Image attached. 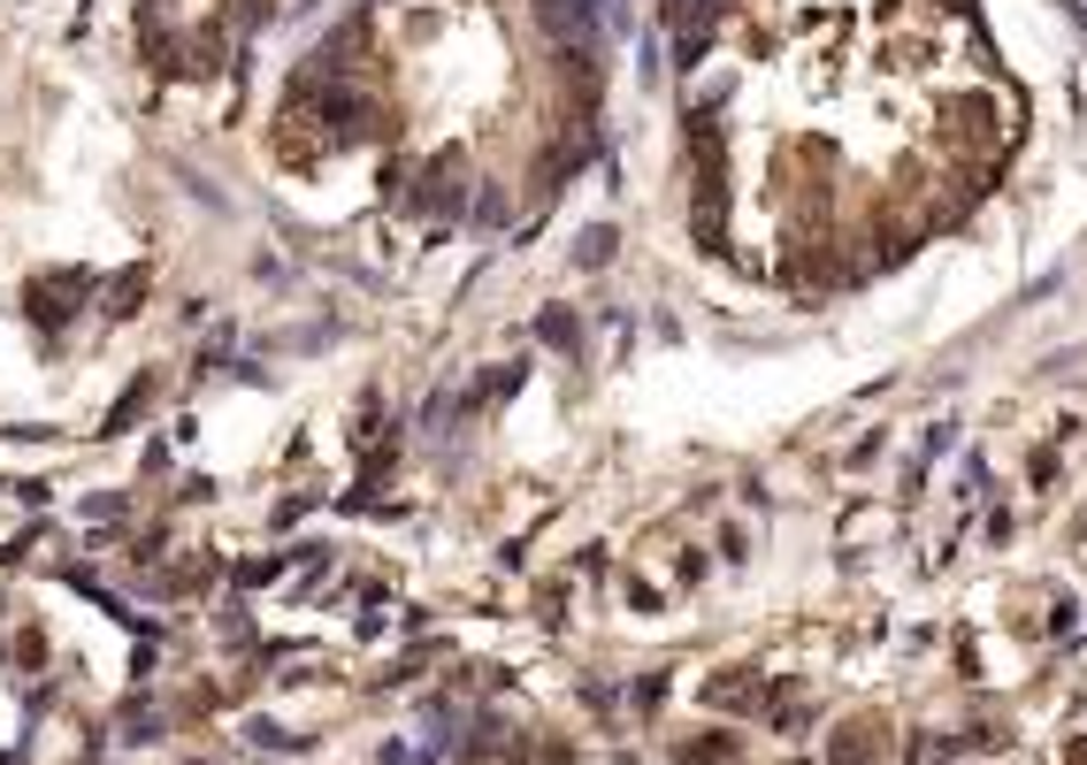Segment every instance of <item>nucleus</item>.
<instances>
[{
	"mask_svg": "<svg viewBox=\"0 0 1087 765\" xmlns=\"http://www.w3.org/2000/svg\"><path fill=\"white\" fill-rule=\"evenodd\" d=\"M536 31L552 39V54L590 69L598 46H606V0H536Z\"/></svg>",
	"mask_w": 1087,
	"mask_h": 765,
	"instance_id": "obj_1",
	"label": "nucleus"
},
{
	"mask_svg": "<svg viewBox=\"0 0 1087 765\" xmlns=\"http://www.w3.org/2000/svg\"><path fill=\"white\" fill-rule=\"evenodd\" d=\"M284 567H292V559H253V567H238V590H269Z\"/></svg>",
	"mask_w": 1087,
	"mask_h": 765,
	"instance_id": "obj_7",
	"label": "nucleus"
},
{
	"mask_svg": "<svg viewBox=\"0 0 1087 765\" xmlns=\"http://www.w3.org/2000/svg\"><path fill=\"white\" fill-rule=\"evenodd\" d=\"M376 765H406V743H383V751H376Z\"/></svg>",
	"mask_w": 1087,
	"mask_h": 765,
	"instance_id": "obj_9",
	"label": "nucleus"
},
{
	"mask_svg": "<svg viewBox=\"0 0 1087 765\" xmlns=\"http://www.w3.org/2000/svg\"><path fill=\"white\" fill-rule=\"evenodd\" d=\"M536 345H552V352H567V360H575V352H583L575 314H567V306H544V314H536Z\"/></svg>",
	"mask_w": 1087,
	"mask_h": 765,
	"instance_id": "obj_2",
	"label": "nucleus"
},
{
	"mask_svg": "<svg viewBox=\"0 0 1087 765\" xmlns=\"http://www.w3.org/2000/svg\"><path fill=\"white\" fill-rule=\"evenodd\" d=\"M246 743H261V751H307V735H284L276 720H246Z\"/></svg>",
	"mask_w": 1087,
	"mask_h": 765,
	"instance_id": "obj_6",
	"label": "nucleus"
},
{
	"mask_svg": "<svg viewBox=\"0 0 1087 765\" xmlns=\"http://www.w3.org/2000/svg\"><path fill=\"white\" fill-rule=\"evenodd\" d=\"M613 253H621V230H613V222H590V230L575 238V269H606Z\"/></svg>",
	"mask_w": 1087,
	"mask_h": 765,
	"instance_id": "obj_3",
	"label": "nucleus"
},
{
	"mask_svg": "<svg viewBox=\"0 0 1087 765\" xmlns=\"http://www.w3.org/2000/svg\"><path fill=\"white\" fill-rule=\"evenodd\" d=\"M720 758H728V743H720V735H697V743L682 751V765H720Z\"/></svg>",
	"mask_w": 1087,
	"mask_h": 765,
	"instance_id": "obj_8",
	"label": "nucleus"
},
{
	"mask_svg": "<svg viewBox=\"0 0 1087 765\" xmlns=\"http://www.w3.org/2000/svg\"><path fill=\"white\" fill-rule=\"evenodd\" d=\"M146 406H154V375H139V383H131V398H116V414H108V429H100V437H123Z\"/></svg>",
	"mask_w": 1087,
	"mask_h": 765,
	"instance_id": "obj_4",
	"label": "nucleus"
},
{
	"mask_svg": "<svg viewBox=\"0 0 1087 765\" xmlns=\"http://www.w3.org/2000/svg\"><path fill=\"white\" fill-rule=\"evenodd\" d=\"M467 222H475V230H506V222H513L506 192H498V184H490V192H475V215H467Z\"/></svg>",
	"mask_w": 1087,
	"mask_h": 765,
	"instance_id": "obj_5",
	"label": "nucleus"
}]
</instances>
